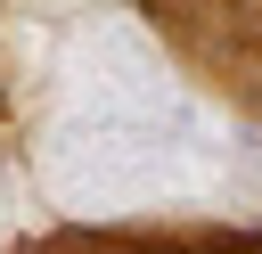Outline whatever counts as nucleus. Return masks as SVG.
Listing matches in <instances>:
<instances>
[{"label":"nucleus","instance_id":"f257e3e1","mask_svg":"<svg viewBox=\"0 0 262 254\" xmlns=\"http://www.w3.org/2000/svg\"><path fill=\"white\" fill-rule=\"evenodd\" d=\"M25 254H262V238H237V229H66V238H41Z\"/></svg>","mask_w":262,"mask_h":254}]
</instances>
